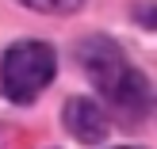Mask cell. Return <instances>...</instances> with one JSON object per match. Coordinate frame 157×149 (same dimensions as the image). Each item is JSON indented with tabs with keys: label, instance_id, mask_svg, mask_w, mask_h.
Wrapping results in <instances>:
<instances>
[{
	"label": "cell",
	"instance_id": "obj_1",
	"mask_svg": "<svg viewBox=\"0 0 157 149\" xmlns=\"http://www.w3.org/2000/svg\"><path fill=\"white\" fill-rule=\"evenodd\" d=\"M81 65L88 69L92 84L104 92V99L111 107L127 115H142L150 103V88H146L142 73L127 65V58L119 54V46L111 38H88L81 46Z\"/></svg>",
	"mask_w": 157,
	"mask_h": 149
},
{
	"label": "cell",
	"instance_id": "obj_2",
	"mask_svg": "<svg viewBox=\"0 0 157 149\" xmlns=\"http://www.w3.org/2000/svg\"><path fill=\"white\" fill-rule=\"evenodd\" d=\"M58 58L46 42H15L0 58V92L12 103H31L54 80Z\"/></svg>",
	"mask_w": 157,
	"mask_h": 149
},
{
	"label": "cell",
	"instance_id": "obj_3",
	"mask_svg": "<svg viewBox=\"0 0 157 149\" xmlns=\"http://www.w3.org/2000/svg\"><path fill=\"white\" fill-rule=\"evenodd\" d=\"M65 126L73 130V138H81L84 145H96L107 138V115L96 99L88 96H73L65 103Z\"/></svg>",
	"mask_w": 157,
	"mask_h": 149
},
{
	"label": "cell",
	"instance_id": "obj_4",
	"mask_svg": "<svg viewBox=\"0 0 157 149\" xmlns=\"http://www.w3.org/2000/svg\"><path fill=\"white\" fill-rule=\"evenodd\" d=\"M27 8H35V12H50V15H69L77 12V8L84 4V0H23Z\"/></svg>",
	"mask_w": 157,
	"mask_h": 149
}]
</instances>
